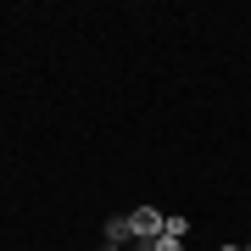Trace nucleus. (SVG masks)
<instances>
[{
    "instance_id": "obj_1",
    "label": "nucleus",
    "mask_w": 251,
    "mask_h": 251,
    "mask_svg": "<svg viewBox=\"0 0 251 251\" xmlns=\"http://www.w3.org/2000/svg\"><path fill=\"white\" fill-rule=\"evenodd\" d=\"M128 234L156 240V234H162V212H156V206H134V212H128Z\"/></svg>"
},
{
    "instance_id": "obj_2",
    "label": "nucleus",
    "mask_w": 251,
    "mask_h": 251,
    "mask_svg": "<svg viewBox=\"0 0 251 251\" xmlns=\"http://www.w3.org/2000/svg\"><path fill=\"white\" fill-rule=\"evenodd\" d=\"M123 240H134V234H128V218H112V224H106V246L123 251Z\"/></svg>"
},
{
    "instance_id": "obj_3",
    "label": "nucleus",
    "mask_w": 251,
    "mask_h": 251,
    "mask_svg": "<svg viewBox=\"0 0 251 251\" xmlns=\"http://www.w3.org/2000/svg\"><path fill=\"white\" fill-rule=\"evenodd\" d=\"M162 234H168V240H184L190 224H184V218H162Z\"/></svg>"
},
{
    "instance_id": "obj_4",
    "label": "nucleus",
    "mask_w": 251,
    "mask_h": 251,
    "mask_svg": "<svg viewBox=\"0 0 251 251\" xmlns=\"http://www.w3.org/2000/svg\"><path fill=\"white\" fill-rule=\"evenodd\" d=\"M151 251H184L179 240H168V234H156V240H151Z\"/></svg>"
},
{
    "instance_id": "obj_5",
    "label": "nucleus",
    "mask_w": 251,
    "mask_h": 251,
    "mask_svg": "<svg viewBox=\"0 0 251 251\" xmlns=\"http://www.w3.org/2000/svg\"><path fill=\"white\" fill-rule=\"evenodd\" d=\"M218 251H246V246H234V240H229V246H218Z\"/></svg>"
},
{
    "instance_id": "obj_6",
    "label": "nucleus",
    "mask_w": 251,
    "mask_h": 251,
    "mask_svg": "<svg viewBox=\"0 0 251 251\" xmlns=\"http://www.w3.org/2000/svg\"><path fill=\"white\" fill-rule=\"evenodd\" d=\"M246 251H251V246H246Z\"/></svg>"
}]
</instances>
